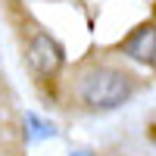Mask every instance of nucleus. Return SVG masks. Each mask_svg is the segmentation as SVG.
Masks as SVG:
<instances>
[{
  "instance_id": "obj_5",
  "label": "nucleus",
  "mask_w": 156,
  "mask_h": 156,
  "mask_svg": "<svg viewBox=\"0 0 156 156\" xmlns=\"http://www.w3.org/2000/svg\"><path fill=\"white\" fill-rule=\"evenodd\" d=\"M72 156H87V153H84V150H81V153H72Z\"/></svg>"
},
{
  "instance_id": "obj_3",
  "label": "nucleus",
  "mask_w": 156,
  "mask_h": 156,
  "mask_svg": "<svg viewBox=\"0 0 156 156\" xmlns=\"http://www.w3.org/2000/svg\"><path fill=\"white\" fill-rule=\"evenodd\" d=\"M122 53L137 62H156V25L144 22L122 41Z\"/></svg>"
},
{
  "instance_id": "obj_4",
  "label": "nucleus",
  "mask_w": 156,
  "mask_h": 156,
  "mask_svg": "<svg viewBox=\"0 0 156 156\" xmlns=\"http://www.w3.org/2000/svg\"><path fill=\"white\" fill-rule=\"evenodd\" d=\"M25 122H28V137L31 140H41V137H56V125L53 122H44V119H37L34 112L25 115Z\"/></svg>"
},
{
  "instance_id": "obj_1",
  "label": "nucleus",
  "mask_w": 156,
  "mask_h": 156,
  "mask_svg": "<svg viewBox=\"0 0 156 156\" xmlns=\"http://www.w3.org/2000/svg\"><path fill=\"white\" fill-rule=\"evenodd\" d=\"M131 94H134V78L119 66H109V62L87 66L75 81L78 103L94 109V112L119 109V106H125L131 100Z\"/></svg>"
},
{
  "instance_id": "obj_2",
  "label": "nucleus",
  "mask_w": 156,
  "mask_h": 156,
  "mask_svg": "<svg viewBox=\"0 0 156 156\" xmlns=\"http://www.w3.org/2000/svg\"><path fill=\"white\" fill-rule=\"evenodd\" d=\"M25 59H28V69L34 75H41V78H53L62 69V62H66L62 47L47 31H34L28 37V44H25Z\"/></svg>"
}]
</instances>
